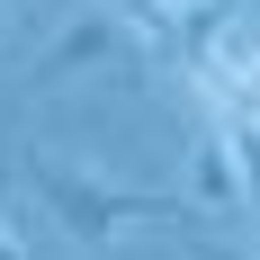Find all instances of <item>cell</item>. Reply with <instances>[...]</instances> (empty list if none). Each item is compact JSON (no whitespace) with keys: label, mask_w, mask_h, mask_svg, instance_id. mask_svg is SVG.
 Wrapping results in <instances>:
<instances>
[{"label":"cell","mask_w":260,"mask_h":260,"mask_svg":"<svg viewBox=\"0 0 260 260\" xmlns=\"http://www.w3.org/2000/svg\"><path fill=\"white\" fill-rule=\"evenodd\" d=\"M27 180H36L45 215H54L72 242H117L126 224H171V215H180V198H161V188L99 180V171H72V161H54V153L27 161Z\"/></svg>","instance_id":"obj_1"},{"label":"cell","mask_w":260,"mask_h":260,"mask_svg":"<svg viewBox=\"0 0 260 260\" xmlns=\"http://www.w3.org/2000/svg\"><path fill=\"white\" fill-rule=\"evenodd\" d=\"M135 63H144V36H135L117 9H81V18L36 54V81L54 90V81H72V72H135Z\"/></svg>","instance_id":"obj_2"},{"label":"cell","mask_w":260,"mask_h":260,"mask_svg":"<svg viewBox=\"0 0 260 260\" xmlns=\"http://www.w3.org/2000/svg\"><path fill=\"white\" fill-rule=\"evenodd\" d=\"M188 207H207V215H242L251 207L242 153H224V135H198V144H188Z\"/></svg>","instance_id":"obj_3"},{"label":"cell","mask_w":260,"mask_h":260,"mask_svg":"<svg viewBox=\"0 0 260 260\" xmlns=\"http://www.w3.org/2000/svg\"><path fill=\"white\" fill-rule=\"evenodd\" d=\"M188 260H251L242 242H207V234H188Z\"/></svg>","instance_id":"obj_4"},{"label":"cell","mask_w":260,"mask_h":260,"mask_svg":"<svg viewBox=\"0 0 260 260\" xmlns=\"http://www.w3.org/2000/svg\"><path fill=\"white\" fill-rule=\"evenodd\" d=\"M0 260H27V251H18V234H9V224H0Z\"/></svg>","instance_id":"obj_5"},{"label":"cell","mask_w":260,"mask_h":260,"mask_svg":"<svg viewBox=\"0 0 260 260\" xmlns=\"http://www.w3.org/2000/svg\"><path fill=\"white\" fill-rule=\"evenodd\" d=\"M0 45H9V9H0Z\"/></svg>","instance_id":"obj_6"}]
</instances>
